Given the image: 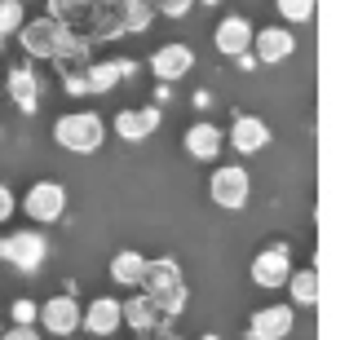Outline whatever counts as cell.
Wrapping results in <instances>:
<instances>
[{
    "mask_svg": "<svg viewBox=\"0 0 358 340\" xmlns=\"http://www.w3.org/2000/svg\"><path fill=\"white\" fill-rule=\"evenodd\" d=\"M150 71H155V80H164V84H173V80H182L195 71V49L190 45H159L155 53H150Z\"/></svg>",
    "mask_w": 358,
    "mask_h": 340,
    "instance_id": "30bf717a",
    "label": "cell"
},
{
    "mask_svg": "<svg viewBox=\"0 0 358 340\" xmlns=\"http://www.w3.org/2000/svg\"><path fill=\"white\" fill-rule=\"evenodd\" d=\"M287 274H292V252H287V243H270V248H261L252 256V283L257 288L274 292V288L287 283Z\"/></svg>",
    "mask_w": 358,
    "mask_h": 340,
    "instance_id": "ba28073f",
    "label": "cell"
},
{
    "mask_svg": "<svg viewBox=\"0 0 358 340\" xmlns=\"http://www.w3.org/2000/svg\"><path fill=\"white\" fill-rule=\"evenodd\" d=\"M80 309H85V305H80L71 292H62V296H49V301L40 305L36 323H40L45 332H53L58 340H71V336L80 332Z\"/></svg>",
    "mask_w": 358,
    "mask_h": 340,
    "instance_id": "52a82bcc",
    "label": "cell"
},
{
    "mask_svg": "<svg viewBox=\"0 0 358 340\" xmlns=\"http://www.w3.org/2000/svg\"><path fill=\"white\" fill-rule=\"evenodd\" d=\"M45 256H49V239L40 230H13V235L0 239V261L22 269V274H36L45 265Z\"/></svg>",
    "mask_w": 358,
    "mask_h": 340,
    "instance_id": "277c9868",
    "label": "cell"
},
{
    "mask_svg": "<svg viewBox=\"0 0 358 340\" xmlns=\"http://www.w3.org/2000/svg\"><path fill=\"white\" fill-rule=\"evenodd\" d=\"M283 288L292 292L296 305H310V309H314V305H319V269H314V265H310V269H292Z\"/></svg>",
    "mask_w": 358,
    "mask_h": 340,
    "instance_id": "7402d4cb",
    "label": "cell"
},
{
    "mask_svg": "<svg viewBox=\"0 0 358 340\" xmlns=\"http://www.w3.org/2000/svg\"><path fill=\"white\" fill-rule=\"evenodd\" d=\"M182 146H186V155H190V159H199V164H213V159L222 155V146H226V133L217 128V124H208V119H199V124H190V128H186Z\"/></svg>",
    "mask_w": 358,
    "mask_h": 340,
    "instance_id": "9a60e30c",
    "label": "cell"
},
{
    "mask_svg": "<svg viewBox=\"0 0 358 340\" xmlns=\"http://www.w3.org/2000/svg\"><path fill=\"white\" fill-rule=\"evenodd\" d=\"M0 340H40V332H36V327H22V323H13V327L0 336Z\"/></svg>",
    "mask_w": 358,
    "mask_h": 340,
    "instance_id": "83f0119b",
    "label": "cell"
},
{
    "mask_svg": "<svg viewBox=\"0 0 358 340\" xmlns=\"http://www.w3.org/2000/svg\"><path fill=\"white\" fill-rule=\"evenodd\" d=\"M137 75V58H111V62H89V93H111L115 84H124V80Z\"/></svg>",
    "mask_w": 358,
    "mask_h": 340,
    "instance_id": "e0dca14e",
    "label": "cell"
},
{
    "mask_svg": "<svg viewBox=\"0 0 358 340\" xmlns=\"http://www.w3.org/2000/svg\"><path fill=\"white\" fill-rule=\"evenodd\" d=\"M5 89H9V98H13V106H18L22 115H36V106H40V80H36L31 66H9Z\"/></svg>",
    "mask_w": 358,
    "mask_h": 340,
    "instance_id": "d6986e66",
    "label": "cell"
},
{
    "mask_svg": "<svg viewBox=\"0 0 358 340\" xmlns=\"http://www.w3.org/2000/svg\"><path fill=\"white\" fill-rule=\"evenodd\" d=\"M120 327H124V318H120V301H115V296H98V301H89L85 309H80V332H93V336L111 340Z\"/></svg>",
    "mask_w": 358,
    "mask_h": 340,
    "instance_id": "8fae6325",
    "label": "cell"
},
{
    "mask_svg": "<svg viewBox=\"0 0 358 340\" xmlns=\"http://www.w3.org/2000/svg\"><path fill=\"white\" fill-rule=\"evenodd\" d=\"M0 45H5V36H0Z\"/></svg>",
    "mask_w": 358,
    "mask_h": 340,
    "instance_id": "1f68e13d",
    "label": "cell"
},
{
    "mask_svg": "<svg viewBox=\"0 0 358 340\" xmlns=\"http://www.w3.org/2000/svg\"><path fill=\"white\" fill-rule=\"evenodd\" d=\"M199 340H222V336H213V332H208V336H199Z\"/></svg>",
    "mask_w": 358,
    "mask_h": 340,
    "instance_id": "4dcf8cb0",
    "label": "cell"
},
{
    "mask_svg": "<svg viewBox=\"0 0 358 340\" xmlns=\"http://www.w3.org/2000/svg\"><path fill=\"white\" fill-rule=\"evenodd\" d=\"M22 22H27L22 0H0V36H13Z\"/></svg>",
    "mask_w": 358,
    "mask_h": 340,
    "instance_id": "603a6c76",
    "label": "cell"
},
{
    "mask_svg": "<svg viewBox=\"0 0 358 340\" xmlns=\"http://www.w3.org/2000/svg\"><path fill=\"white\" fill-rule=\"evenodd\" d=\"M120 318H124V327H133L137 336H150L155 327H164V314L155 309V301H150L146 292H137V296H129V301H120Z\"/></svg>",
    "mask_w": 358,
    "mask_h": 340,
    "instance_id": "ac0fdd59",
    "label": "cell"
},
{
    "mask_svg": "<svg viewBox=\"0 0 358 340\" xmlns=\"http://www.w3.org/2000/svg\"><path fill=\"white\" fill-rule=\"evenodd\" d=\"M226 142L235 146L239 155H261L270 146V124L261 115H235V124H230Z\"/></svg>",
    "mask_w": 358,
    "mask_h": 340,
    "instance_id": "4fadbf2b",
    "label": "cell"
},
{
    "mask_svg": "<svg viewBox=\"0 0 358 340\" xmlns=\"http://www.w3.org/2000/svg\"><path fill=\"white\" fill-rule=\"evenodd\" d=\"M296 327L292 305H266L248 318V340H287Z\"/></svg>",
    "mask_w": 358,
    "mask_h": 340,
    "instance_id": "9c48e42d",
    "label": "cell"
},
{
    "mask_svg": "<svg viewBox=\"0 0 358 340\" xmlns=\"http://www.w3.org/2000/svg\"><path fill=\"white\" fill-rule=\"evenodd\" d=\"M252 31L257 27L243 18V13H230V18L217 22V36H213V45L226 53V58H239V53L252 49Z\"/></svg>",
    "mask_w": 358,
    "mask_h": 340,
    "instance_id": "2e32d148",
    "label": "cell"
},
{
    "mask_svg": "<svg viewBox=\"0 0 358 340\" xmlns=\"http://www.w3.org/2000/svg\"><path fill=\"white\" fill-rule=\"evenodd\" d=\"M159 102H173V84H155V106Z\"/></svg>",
    "mask_w": 358,
    "mask_h": 340,
    "instance_id": "f546056e",
    "label": "cell"
},
{
    "mask_svg": "<svg viewBox=\"0 0 358 340\" xmlns=\"http://www.w3.org/2000/svg\"><path fill=\"white\" fill-rule=\"evenodd\" d=\"M49 62L58 66V80H66V75H85V71H89V40H76V36H71Z\"/></svg>",
    "mask_w": 358,
    "mask_h": 340,
    "instance_id": "ffe728a7",
    "label": "cell"
},
{
    "mask_svg": "<svg viewBox=\"0 0 358 340\" xmlns=\"http://www.w3.org/2000/svg\"><path fill=\"white\" fill-rule=\"evenodd\" d=\"M195 106H199V111H208V106H213V93L208 89H195Z\"/></svg>",
    "mask_w": 358,
    "mask_h": 340,
    "instance_id": "f1b7e54d",
    "label": "cell"
},
{
    "mask_svg": "<svg viewBox=\"0 0 358 340\" xmlns=\"http://www.w3.org/2000/svg\"><path fill=\"white\" fill-rule=\"evenodd\" d=\"M18 208L27 212V221H36V226H58L66 216V186L45 177V182L27 186V195L18 199Z\"/></svg>",
    "mask_w": 358,
    "mask_h": 340,
    "instance_id": "3957f363",
    "label": "cell"
},
{
    "mask_svg": "<svg viewBox=\"0 0 358 340\" xmlns=\"http://www.w3.org/2000/svg\"><path fill=\"white\" fill-rule=\"evenodd\" d=\"M150 9H155V18H186L190 9H195V0H150Z\"/></svg>",
    "mask_w": 358,
    "mask_h": 340,
    "instance_id": "d4e9b609",
    "label": "cell"
},
{
    "mask_svg": "<svg viewBox=\"0 0 358 340\" xmlns=\"http://www.w3.org/2000/svg\"><path fill=\"white\" fill-rule=\"evenodd\" d=\"M296 53V36L287 31V27H261V31H252V58L257 62H287Z\"/></svg>",
    "mask_w": 358,
    "mask_h": 340,
    "instance_id": "7c38bea8",
    "label": "cell"
},
{
    "mask_svg": "<svg viewBox=\"0 0 358 340\" xmlns=\"http://www.w3.org/2000/svg\"><path fill=\"white\" fill-rule=\"evenodd\" d=\"M208 195L217 208H226V212H239L248 195H252V177H248L243 164H222L213 172V182H208Z\"/></svg>",
    "mask_w": 358,
    "mask_h": 340,
    "instance_id": "8992f818",
    "label": "cell"
},
{
    "mask_svg": "<svg viewBox=\"0 0 358 340\" xmlns=\"http://www.w3.org/2000/svg\"><path fill=\"white\" fill-rule=\"evenodd\" d=\"M13 212H18V195H13V190H9L5 182H0V226H5Z\"/></svg>",
    "mask_w": 358,
    "mask_h": 340,
    "instance_id": "4316f807",
    "label": "cell"
},
{
    "mask_svg": "<svg viewBox=\"0 0 358 340\" xmlns=\"http://www.w3.org/2000/svg\"><path fill=\"white\" fill-rule=\"evenodd\" d=\"M13 36H18V45L27 49V58H40V62H49L53 53L71 40V31H66L58 18H31V22H22Z\"/></svg>",
    "mask_w": 358,
    "mask_h": 340,
    "instance_id": "5b68a950",
    "label": "cell"
},
{
    "mask_svg": "<svg viewBox=\"0 0 358 340\" xmlns=\"http://www.w3.org/2000/svg\"><path fill=\"white\" fill-rule=\"evenodd\" d=\"M314 5H319V0H274V9H279L287 22H310Z\"/></svg>",
    "mask_w": 358,
    "mask_h": 340,
    "instance_id": "cb8c5ba5",
    "label": "cell"
},
{
    "mask_svg": "<svg viewBox=\"0 0 358 340\" xmlns=\"http://www.w3.org/2000/svg\"><path fill=\"white\" fill-rule=\"evenodd\" d=\"M142 292L155 301V309L164 318H177L186 309V283H182V269H177L173 256H146V274H142Z\"/></svg>",
    "mask_w": 358,
    "mask_h": 340,
    "instance_id": "6da1fadb",
    "label": "cell"
},
{
    "mask_svg": "<svg viewBox=\"0 0 358 340\" xmlns=\"http://www.w3.org/2000/svg\"><path fill=\"white\" fill-rule=\"evenodd\" d=\"M142 274H146V256L124 248L111 256V283H120V288H142Z\"/></svg>",
    "mask_w": 358,
    "mask_h": 340,
    "instance_id": "44dd1931",
    "label": "cell"
},
{
    "mask_svg": "<svg viewBox=\"0 0 358 340\" xmlns=\"http://www.w3.org/2000/svg\"><path fill=\"white\" fill-rule=\"evenodd\" d=\"M53 142L71 155H98L106 142V124L98 111H66L53 119Z\"/></svg>",
    "mask_w": 358,
    "mask_h": 340,
    "instance_id": "7a4b0ae2",
    "label": "cell"
},
{
    "mask_svg": "<svg viewBox=\"0 0 358 340\" xmlns=\"http://www.w3.org/2000/svg\"><path fill=\"white\" fill-rule=\"evenodd\" d=\"M36 314H40L36 301H13V323H22V327H36Z\"/></svg>",
    "mask_w": 358,
    "mask_h": 340,
    "instance_id": "484cf974",
    "label": "cell"
},
{
    "mask_svg": "<svg viewBox=\"0 0 358 340\" xmlns=\"http://www.w3.org/2000/svg\"><path fill=\"white\" fill-rule=\"evenodd\" d=\"M159 124H164L159 106H129V111H115V133L124 142H146Z\"/></svg>",
    "mask_w": 358,
    "mask_h": 340,
    "instance_id": "5bb4252c",
    "label": "cell"
}]
</instances>
